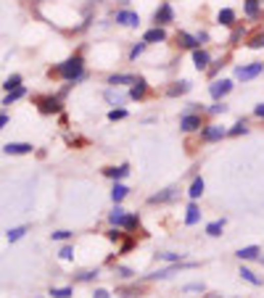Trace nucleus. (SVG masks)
Instances as JSON below:
<instances>
[{
  "label": "nucleus",
  "instance_id": "4be33fe9",
  "mask_svg": "<svg viewBox=\"0 0 264 298\" xmlns=\"http://www.w3.org/2000/svg\"><path fill=\"white\" fill-rule=\"evenodd\" d=\"M227 45H230V48H235V45H243V40L248 37V24L246 21H238L235 27H232V29H227Z\"/></svg>",
  "mask_w": 264,
  "mask_h": 298
},
{
  "label": "nucleus",
  "instance_id": "6ab92c4d",
  "mask_svg": "<svg viewBox=\"0 0 264 298\" xmlns=\"http://www.w3.org/2000/svg\"><path fill=\"white\" fill-rule=\"evenodd\" d=\"M190 61H193L196 71H206V69H209V64L214 61V56H211V51H209V48H196V51H190Z\"/></svg>",
  "mask_w": 264,
  "mask_h": 298
},
{
  "label": "nucleus",
  "instance_id": "13d9d810",
  "mask_svg": "<svg viewBox=\"0 0 264 298\" xmlns=\"http://www.w3.org/2000/svg\"><path fill=\"white\" fill-rule=\"evenodd\" d=\"M169 3H177V0H169Z\"/></svg>",
  "mask_w": 264,
  "mask_h": 298
},
{
  "label": "nucleus",
  "instance_id": "2f4dec72",
  "mask_svg": "<svg viewBox=\"0 0 264 298\" xmlns=\"http://www.w3.org/2000/svg\"><path fill=\"white\" fill-rule=\"evenodd\" d=\"M148 48H151V45H148V42H143V40H140V42H132V45H130V51H127V58H130V64H135L137 58H143Z\"/></svg>",
  "mask_w": 264,
  "mask_h": 298
},
{
  "label": "nucleus",
  "instance_id": "473e14b6",
  "mask_svg": "<svg viewBox=\"0 0 264 298\" xmlns=\"http://www.w3.org/2000/svg\"><path fill=\"white\" fill-rule=\"evenodd\" d=\"M225 66H227V58H225V56H220V58H214V61H211V64H209V69L204 71V74L209 77V82H211V80H217V77H220V71H222Z\"/></svg>",
  "mask_w": 264,
  "mask_h": 298
},
{
  "label": "nucleus",
  "instance_id": "9b49d317",
  "mask_svg": "<svg viewBox=\"0 0 264 298\" xmlns=\"http://www.w3.org/2000/svg\"><path fill=\"white\" fill-rule=\"evenodd\" d=\"M206 124V114H180V132L182 135H198Z\"/></svg>",
  "mask_w": 264,
  "mask_h": 298
},
{
  "label": "nucleus",
  "instance_id": "1a4fd4ad",
  "mask_svg": "<svg viewBox=\"0 0 264 298\" xmlns=\"http://www.w3.org/2000/svg\"><path fill=\"white\" fill-rule=\"evenodd\" d=\"M232 90H235V82L227 80V77H217V80L209 82V98L211 101H225Z\"/></svg>",
  "mask_w": 264,
  "mask_h": 298
},
{
  "label": "nucleus",
  "instance_id": "58836bf2",
  "mask_svg": "<svg viewBox=\"0 0 264 298\" xmlns=\"http://www.w3.org/2000/svg\"><path fill=\"white\" fill-rule=\"evenodd\" d=\"M135 269H132V266H124V264H116L114 266V277L116 280H122V282H130V280H135Z\"/></svg>",
  "mask_w": 264,
  "mask_h": 298
},
{
  "label": "nucleus",
  "instance_id": "8fccbe9b",
  "mask_svg": "<svg viewBox=\"0 0 264 298\" xmlns=\"http://www.w3.org/2000/svg\"><path fill=\"white\" fill-rule=\"evenodd\" d=\"M48 295H53V298H71L74 295V288H51Z\"/></svg>",
  "mask_w": 264,
  "mask_h": 298
},
{
  "label": "nucleus",
  "instance_id": "864d4df0",
  "mask_svg": "<svg viewBox=\"0 0 264 298\" xmlns=\"http://www.w3.org/2000/svg\"><path fill=\"white\" fill-rule=\"evenodd\" d=\"M92 298H111V290H106V288H95V290H92Z\"/></svg>",
  "mask_w": 264,
  "mask_h": 298
},
{
  "label": "nucleus",
  "instance_id": "c03bdc74",
  "mask_svg": "<svg viewBox=\"0 0 264 298\" xmlns=\"http://www.w3.org/2000/svg\"><path fill=\"white\" fill-rule=\"evenodd\" d=\"M127 116H130L127 106H119V108H108V114H106V119H108V121H122V119H127Z\"/></svg>",
  "mask_w": 264,
  "mask_h": 298
},
{
  "label": "nucleus",
  "instance_id": "6e6552de",
  "mask_svg": "<svg viewBox=\"0 0 264 298\" xmlns=\"http://www.w3.org/2000/svg\"><path fill=\"white\" fill-rule=\"evenodd\" d=\"M180 193H182L180 185H169V187H164V190L148 195L146 203H148V206H166V203H175V201L180 198Z\"/></svg>",
  "mask_w": 264,
  "mask_h": 298
},
{
  "label": "nucleus",
  "instance_id": "cd10ccee",
  "mask_svg": "<svg viewBox=\"0 0 264 298\" xmlns=\"http://www.w3.org/2000/svg\"><path fill=\"white\" fill-rule=\"evenodd\" d=\"M235 256L241 261H259L261 259V248L259 245H243V248L235 251Z\"/></svg>",
  "mask_w": 264,
  "mask_h": 298
},
{
  "label": "nucleus",
  "instance_id": "7ed1b4c3",
  "mask_svg": "<svg viewBox=\"0 0 264 298\" xmlns=\"http://www.w3.org/2000/svg\"><path fill=\"white\" fill-rule=\"evenodd\" d=\"M227 137V127L220 121H206L204 127H201L198 132V143L201 145H214V143H222V140Z\"/></svg>",
  "mask_w": 264,
  "mask_h": 298
},
{
  "label": "nucleus",
  "instance_id": "5fc2aeb1",
  "mask_svg": "<svg viewBox=\"0 0 264 298\" xmlns=\"http://www.w3.org/2000/svg\"><path fill=\"white\" fill-rule=\"evenodd\" d=\"M8 121H11V116H8V111H0V132H3V130L8 127Z\"/></svg>",
  "mask_w": 264,
  "mask_h": 298
},
{
  "label": "nucleus",
  "instance_id": "7c9ffc66",
  "mask_svg": "<svg viewBox=\"0 0 264 298\" xmlns=\"http://www.w3.org/2000/svg\"><path fill=\"white\" fill-rule=\"evenodd\" d=\"M27 85H21V87H16V90H8L6 92V95H3V103H0V106H13V103H19L21 98H27Z\"/></svg>",
  "mask_w": 264,
  "mask_h": 298
},
{
  "label": "nucleus",
  "instance_id": "603ef678",
  "mask_svg": "<svg viewBox=\"0 0 264 298\" xmlns=\"http://www.w3.org/2000/svg\"><path fill=\"white\" fill-rule=\"evenodd\" d=\"M251 116H254V119H261V121H264V101L254 106V111H251Z\"/></svg>",
  "mask_w": 264,
  "mask_h": 298
},
{
  "label": "nucleus",
  "instance_id": "c756f323",
  "mask_svg": "<svg viewBox=\"0 0 264 298\" xmlns=\"http://www.w3.org/2000/svg\"><path fill=\"white\" fill-rule=\"evenodd\" d=\"M248 132H251V124H248L246 116H241L232 127H227V137H241V135H248Z\"/></svg>",
  "mask_w": 264,
  "mask_h": 298
},
{
  "label": "nucleus",
  "instance_id": "a19ab883",
  "mask_svg": "<svg viewBox=\"0 0 264 298\" xmlns=\"http://www.w3.org/2000/svg\"><path fill=\"white\" fill-rule=\"evenodd\" d=\"M27 232H29V225H19V227H11L6 232V238H8V243H19Z\"/></svg>",
  "mask_w": 264,
  "mask_h": 298
},
{
  "label": "nucleus",
  "instance_id": "37998d69",
  "mask_svg": "<svg viewBox=\"0 0 264 298\" xmlns=\"http://www.w3.org/2000/svg\"><path fill=\"white\" fill-rule=\"evenodd\" d=\"M124 238H127V232H124L122 227H108V230H106V240H108V243H116V245H119Z\"/></svg>",
  "mask_w": 264,
  "mask_h": 298
},
{
  "label": "nucleus",
  "instance_id": "dca6fc26",
  "mask_svg": "<svg viewBox=\"0 0 264 298\" xmlns=\"http://www.w3.org/2000/svg\"><path fill=\"white\" fill-rule=\"evenodd\" d=\"M190 90H193V82L190 80H172V82L164 87V95L166 98H182V95H188Z\"/></svg>",
  "mask_w": 264,
  "mask_h": 298
},
{
  "label": "nucleus",
  "instance_id": "0eeeda50",
  "mask_svg": "<svg viewBox=\"0 0 264 298\" xmlns=\"http://www.w3.org/2000/svg\"><path fill=\"white\" fill-rule=\"evenodd\" d=\"M111 21H114L116 27H124V29H137V27L143 24L140 13H137L135 8H114Z\"/></svg>",
  "mask_w": 264,
  "mask_h": 298
},
{
  "label": "nucleus",
  "instance_id": "b1692460",
  "mask_svg": "<svg viewBox=\"0 0 264 298\" xmlns=\"http://www.w3.org/2000/svg\"><path fill=\"white\" fill-rule=\"evenodd\" d=\"M188 198L190 201H201L204 198V193H206V180L201 177V175H196V177H190V185H188Z\"/></svg>",
  "mask_w": 264,
  "mask_h": 298
},
{
  "label": "nucleus",
  "instance_id": "39448f33",
  "mask_svg": "<svg viewBox=\"0 0 264 298\" xmlns=\"http://www.w3.org/2000/svg\"><path fill=\"white\" fill-rule=\"evenodd\" d=\"M151 21H153V27H172L175 21H177V13H175V6L169 3V0H161V3L153 8V13H151Z\"/></svg>",
  "mask_w": 264,
  "mask_h": 298
},
{
  "label": "nucleus",
  "instance_id": "ddd939ff",
  "mask_svg": "<svg viewBox=\"0 0 264 298\" xmlns=\"http://www.w3.org/2000/svg\"><path fill=\"white\" fill-rule=\"evenodd\" d=\"M130 171H132V166L124 161V164H114V166H103L101 175H103L106 180H111V182H124V180L130 177Z\"/></svg>",
  "mask_w": 264,
  "mask_h": 298
},
{
  "label": "nucleus",
  "instance_id": "f257e3e1",
  "mask_svg": "<svg viewBox=\"0 0 264 298\" xmlns=\"http://www.w3.org/2000/svg\"><path fill=\"white\" fill-rule=\"evenodd\" d=\"M48 77L53 80H61V82H71V85H82V82H87L90 80V71H87V61H85V56H82V51H77V53H71L69 58H64L61 64H56V66H51L48 69Z\"/></svg>",
  "mask_w": 264,
  "mask_h": 298
},
{
  "label": "nucleus",
  "instance_id": "a878e982",
  "mask_svg": "<svg viewBox=\"0 0 264 298\" xmlns=\"http://www.w3.org/2000/svg\"><path fill=\"white\" fill-rule=\"evenodd\" d=\"M3 153H8V156H29V153H35V145L32 143H6Z\"/></svg>",
  "mask_w": 264,
  "mask_h": 298
},
{
  "label": "nucleus",
  "instance_id": "e433bc0d",
  "mask_svg": "<svg viewBox=\"0 0 264 298\" xmlns=\"http://www.w3.org/2000/svg\"><path fill=\"white\" fill-rule=\"evenodd\" d=\"M135 248H137V238L135 235H127V238L116 245V256H127L130 251H135Z\"/></svg>",
  "mask_w": 264,
  "mask_h": 298
},
{
  "label": "nucleus",
  "instance_id": "49530a36",
  "mask_svg": "<svg viewBox=\"0 0 264 298\" xmlns=\"http://www.w3.org/2000/svg\"><path fill=\"white\" fill-rule=\"evenodd\" d=\"M196 40H198L201 48H209V42H211V32H209L206 27H201V29H196Z\"/></svg>",
  "mask_w": 264,
  "mask_h": 298
},
{
  "label": "nucleus",
  "instance_id": "de8ad7c7",
  "mask_svg": "<svg viewBox=\"0 0 264 298\" xmlns=\"http://www.w3.org/2000/svg\"><path fill=\"white\" fill-rule=\"evenodd\" d=\"M58 259L61 261H74V245L71 243H64L58 248Z\"/></svg>",
  "mask_w": 264,
  "mask_h": 298
},
{
  "label": "nucleus",
  "instance_id": "bb28decb",
  "mask_svg": "<svg viewBox=\"0 0 264 298\" xmlns=\"http://www.w3.org/2000/svg\"><path fill=\"white\" fill-rule=\"evenodd\" d=\"M140 225H143L140 211H130V214H127V219H124V225H122V230L127 232V235H137V230H140Z\"/></svg>",
  "mask_w": 264,
  "mask_h": 298
},
{
  "label": "nucleus",
  "instance_id": "f03ea898",
  "mask_svg": "<svg viewBox=\"0 0 264 298\" xmlns=\"http://www.w3.org/2000/svg\"><path fill=\"white\" fill-rule=\"evenodd\" d=\"M185 269H198V261H188V259H182V261H175V264H166L164 269H156V272H151V275H143V277H140V282L169 280V277H175L177 272H185Z\"/></svg>",
  "mask_w": 264,
  "mask_h": 298
},
{
  "label": "nucleus",
  "instance_id": "c9c22d12",
  "mask_svg": "<svg viewBox=\"0 0 264 298\" xmlns=\"http://www.w3.org/2000/svg\"><path fill=\"white\" fill-rule=\"evenodd\" d=\"M130 195V187L124 185V182H114L111 185V201L114 203H124V198Z\"/></svg>",
  "mask_w": 264,
  "mask_h": 298
},
{
  "label": "nucleus",
  "instance_id": "ea45409f",
  "mask_svg": "<svg viewBox=\"0 0 264 298\" xmlns=\"http://www.w3.org/2000/svg\"><path fill=\"white\" fill-rule=\"evenodd\" d=\"M24 85V77L19 74V71H13V74H8L6 80H3V90L8 92V90H16V87H21Z\"/></svg>",
  "mask_w": 264,
  "mask_h": 298
},
{
  "label": "nucleus",
  "instance_id": "79ce46f5",
  "mask_svg": "<svg viewBox=\"0 0 264 298\" xmlns=\"http://www.w3.org/2000/svg\"><path fill=\"white\" fill-rule=\"evenodd\" d=\"M101 277V269L95 266V269H82V272H77L74 275V282H92V280H98Z\"/></svg>",
  "mask_w": 264,
  "mask_h": 298
},
{
  "label": "nucleus",
  "instance_id": "a211bd4d",
  "mask_svg": "<svg viewBox=\"0 0 264 298\" xmlns=\"http://www.w3.org/2000/svg\"><path fill=\"white\" fill-rule=\"evenodd\" d=\"M135 80H137L135 71H114V74L106 77V85L108 87H130Z\"/></svg>",
  "mask_w": 264,
  "mask_h": 298
},
{
  "label": "nucleus",
  "instance_id": "f704fd0d",
  "mask_svg": "<svg viewBox=\"0 0 264 298\" xmlns=\"http://www.w3.org/2000/svg\"><path fill=\"white\" fill-rule=\"evenodd\" d=\"M230 111V106L225 103V101H214L211 106H206V116L209 119H217V116H225Z\"/></svg>",
  "mask_w": 264,
  "mask_h": 298
},
{
  "label": "nucleus",
  "instance_id": "f3484780",
  "mask_svg": "<svg viewBox=\"0 0 264 298\" xmlns=\"http://www.w3.org/2000/svg\"><path fill=\"white\" fill-rule=\"evenodd\" d=\"M243 3V19L246 21H259L264 16V0H241Z\"/></svg>",
  "mask_w": 264,
  "mask_h": 298
},
{
  "label": "nucleus",
  "instance_id": "2eb2a0df",
  "mask_svg": "<svg viewBox=\"0 0 264 298\" xmlns=\"http://www.w3.org/2000/svg\"><path fill=\"white\" fill-rule=\"evenodd\" d=\"M175 45H177V51L182 53V51H196V48H201L198 45V40H196V32H188V29H177L175 32Z\"/></svg>",
  "mask_w": 264,
  "mask_h": 298
},
{
  "label": "nucleus",
  "instance_id": "c85d7f7f",
  "mask_svg": "<svg viewBox=\"0 0 264 298\" xmlns=\"http://www.w3.org/2000/svg\"><path fill=\"white\" fill-rule=\"evenodd\" d=\"M225 227H227V219H225V216H220V219H211V222H206L204 232L209 235V238H220V235L225 232Z\"/></svg>",
  "mask_w": 264,
  "mask_h": 298
},
{
  "label": "nucleus",
  "instance_id": "4468645a",
  "mask_svg": "<svg viewBox=\"0 0 264 298\" xmlns=\"http://www.w3.org/2000/svg\"><path fill=\"white\" fill-rule=\"evenodd\" d=\"M241 19H238V11L235 8H230V6H225V8H220L214 13V24L217 27H222V29H232Z\"/></svg>",
  "mask_w": 264,
  "mask_h": 298
},
{
  "label": "nucleus",
  "instance_id": "72a5a7b5",
  "mask_svg": "<svg viewBox=\"0 0 264 298\" xmlns=\"http://www.w3.org/2000/svg\"><path fill=\"white\" fill-rule=\"evenodd\" d=\"M238 275H241V280H246L248 285H254V288H261V285H264V280H261L254 269H248V266H241Z\"/></svg>",
  "mask_w": 264,
  "mask_h": 298
},
{
  "label": "nucleus",
  "instance_id": "3c124183",
  "mask_svg": "<svg viewBox=\"0 0 264 298\" xmlns=\"http://www.w3.org/2000/svg\"><path fill=\"white\" fill-rule=\"evenodd\" d=\"M182 290L185 293H204L206 285H204V282H188V285H182Z\"/></svg>",
  "mask_w": 264,
  "mask_h": 298
},
{
  "label": "nucleus",
  "instance_id": "4d7b16f0",
  "mask_svg": "<svg viewBox=\"0 0 264 298\" xmlns=\"http://www.w3.org/2000/svg\"><path fill=\"white\" fill-rule=\"evenodd\" d=\"M209 298H222V295H220V293H211V295H209Z\"/></svg>",
  "mask_w": 264,
  "mask_h": 298
},
{
  "label": "nucleus",
  "instance_id": "412c9836",
  "mask_svg": "<svg viewBox=\"0 0 264 298\" xmlns=\"http://www.w3.org/2000/svg\"><path fill=\"white\" fill-rule=\"evenodd\" d=\"M201 219H204V211H201L198 201H188V206H185V216H182L185 227H196V225H201Z\"/></svg>",
  "mask_w": 264,
  "mask_h": 298
},
{
  "label": "nucleus",
  "instance_id": "6e6d98bb",
  "mask_svg": "<svg viewBox=\"0 0 264 298\" xmlns=\"http://www.w3.org/2000/svg\"><path fill=\"white\" fill-rule=\"evenodd\" d=\"M111 3H114L116 8H130V3H132V0H111Z\"/></svg>",
  "mask_w": 264,
  "mask_h": 298
},
{
  "label": "nucleus",
  "instance_id": "423d86ee",
  "mask_svg": "<svg viewBox=\"0 0 264 298\" xmlns=\"http://www.w3.org/2000/svg\"><path fill=\"white\" fill-rule=\"evenodd\" d=\"M261 74H264V61H248V64H238L232 69V77L238 82H254Z\"/></svg>",
  "mask_w": 264,
  "mask_h": 298
},
{
  "label": "nucleus",
  "instance_id": "9d476101",
  "mask_svg": "<svg viewBox=\"0 0 264 298\" xmlns=\"http://www.w3.org/2000/svg\"><path fill=\"white\" fill-rule=\"evenodd\" d=\"M151 92H153V87L148 85V80H146L143 74H137V80L127 87V95H130V101H135V103L148 101V98H151Z\"/></svg>",
  "mask_w": 264,
  "mask_h": 298
},
{
  "label": "nucleus",
  "instance_id": "09e8293b",
  "mask_svg": "<svg viewBox=\"0 0 264 298\" xmlns=\"http://www.w3.org/2000/svg\"><path fill=\"white\" fill-rule=\"evenodd\" d=\"M180 114H206V106L204 103H188Z\"/></svg>",
  "mask_w": 264,
  "mask_h": 298
},
{
  "label": "nucleus",
  "instance_id": "5701e85b",
  "mask_svg": "<svg viewBox=\"0 0 264 298\" xmlns=\"http://www.w3.org/2000/svg\"><path fill=\"white\" fill-rule=\"evenodd\" d=\"M243 48H248V51H264V27H256L254 32L248 29V37L243 40Z\"/></svg>",
  "mask_w": 264,
  "mask_h": 298
},
{
  "label": "nucleus",
  "instance_id": "20e7f679",
  "mask_svg": "<svg viewBox=\"0 0 264 298\" xmlns=\"http://www.w3.org/2000/svg\"><path fill=\"white\" fill-rule=\"evenodd\" d=\"M35 106H37V111L42 116L64 114V101H61L58 95H53V92H48V95H35Z\"/></svg>",
  "mask_w": 264,
  "mask_h": 298
},
{
  "label": "nucleus",
  "instance_id": "4c0bfd02",
  "mask_svg": "<svg viewBox=\"0 0 264 298\" xmlns=\"http://www.w3.org/2000/svg\"><path fill=\"white\" fill-rule=\"evenodd\" d=\"M156 259H159V261H164V264H175V261L188 259V254H180V251H159Z\"/></svg>",
  "mask_w": 264,
  "mask_h": 298
},
{
  "label": "nucleus",
  "instance_id": "f8f14e48",
  "mask_svg": "<svg viewBox=\"0 0 264 298\" xmlns=\"http://www.w3.org/2000/svg\"><path fill=\"white\" fill-rule=\"evenodd\" d=\"M103 101L111 106V108H119V106H127L130 103V95H127V87H108L103 90Z\"/></svg>",
  "mask_w": 264,
  "mask_h": 298
},
{
  "label": "nucleus",
  "instance_id": "393cba45",
  "mask_svg": "<svg viewBox=\"0 0 264 298\" xmlns=\"http://www.w3.org/2000/svg\"><path fill=\"white\" fill-rule=\"evenodd\" d=\"M127 209L122 206V203H114V209L108 211V216H106V222H108V227H122L124 225V219H127Z\"/></svg>",
  "mask_w": 264,
  "mask_h": 298
},
{
  "label": "nucleus",
  "instance_id": "aec40b11",
  "mask_svg": "<svg viewBox=\"0 0 264 298\" xmlns=\"http://www.w3.org/2000/svg\"><path fill=\"white\" fill-rule=\"evenodd\" d=\"M143 42H148V45H161V42H169V32L164 27H148L146 32H143V37H140Z\"/></svg>",
  "mask_w": 264,
  "mask_h": 298
},
{
  "label": "nucleus",
  "instance_id": "a18cd8bd",
  "mask_svg": "<svg viewBox=\"0 0 264 298\" xmlns=\"http://www.w3.org/2000/svg\"><path fill=\"white\" fill-rule=\"evenodd\" d=\"M71 238H74L71 230H56V232H51V240L53 243H69Z\"/></svg>",
  "mask_w": 264,
  "mask_h": 298
}]
</instances>
